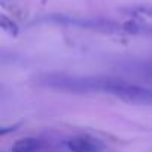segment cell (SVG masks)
<instances>
[{"label":"cell","mask_w":152,"mask_h":152,"mask_svg":"<svg viewBox=\"0 0 152 152\" xmlns=\"http://www.w3.org/2000/svg\"><path fill=\"white\" fill-rule=\"evenodd\" d=\"M37 84L46 88L78 94L103 93L128 103L152 106V90L122 79L104 78V76H75L64 73H46L39 76Z\"/></svg>","instance_id":"1"},{"label":"cell","mask_w":152,"mask_h":152,"mask_svg":"<svg viewBox=\"0 0 152 152\" xmlns=\"http://www.w3.org/2000/svg\"><path fill=\"white\" fill-rule=\"evenodd\" d=\"M42 148V140L37 137H23L17 140L11 151L12 152H39Z\"/></svg>","instance_id":"3"},{"label":"cell","mask_w":152,"mask_h":152,"mask_svg":"<svg viewBox=\"0 0 152 152\" xmlns=\"http://www.w3.org/2000/svg\"><path fill=\"white\" fill-rule=\"evenodd\" d=\"M64 145L70 152H100L103 149V143L99 139L87 134L69 137Z\"/></svg>","instance_id":"2"},{"label":"cell","mask_w":152,"mask_h":152,"mask_svg":"<svg viewBox=\"0 0 152 152\" xmlns=\"http://www.w3.org/2000/svg\"><path fill=\"white\" fill-rule=\"evenodd\" d=\"M136 70H139L145 78H149V79H152V63H143V64H140Z\"/></svg>","instance_id":"4"}]
</instances>
